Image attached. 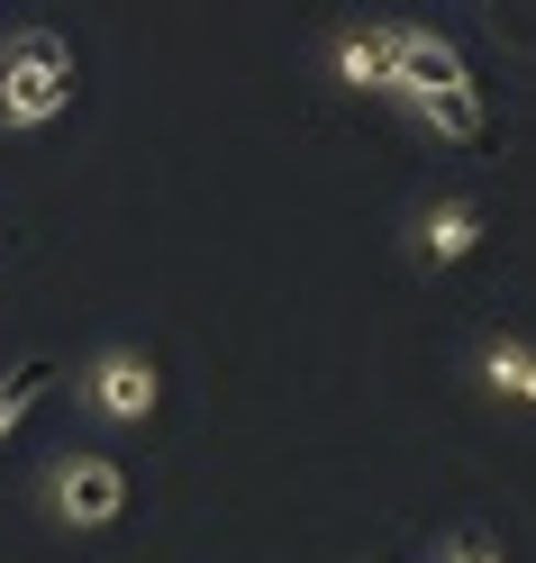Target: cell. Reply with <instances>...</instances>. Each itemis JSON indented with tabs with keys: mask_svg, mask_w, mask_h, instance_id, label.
Instances as JSON below:
<instances>
[{
	"mask_svg": "<svg viewBox=\"0 0 536 563\" xmlns=\"http://www.w3.org/2000/svg\"><path fill=\"white\" fill-rule=\"evenodd\" d=\"M382 110L418 119L427 136L446 146H482L491 136V100L473 82V64L446 27H418V19H391V82H382Z\"/></svg>",
	"mask_w": 536,
	"mask_h": 563,
	"instance_id": "6da1fadb",
	"label": "cell"
},
{
	"mask_svg": "<svg viewBox=\"0 0 536 563\" xmlns=\"http://www.w3.org/2000/svg\"><path fill=\"white\" fill-rule=\"evenodd\" d=\"M74 91H83V55H74L64 27L28 19V27L0 37V136H46L74 110Z\"/></svg>",
	"mask_w": 536,
	"mask_h": 563,
	"instance_id": "7a4b0ae2",
	"label": "cell"
},
{
	"mask_svg": "<svg viewBox=\"0 0 536 563\" xmlns=\"http://www.w3.org/2000/svg\"><path fill=\"white\" fill-rule=\"evenodd\" d=\"M136 500V482L119 454H100V445H64L46 454V473H37V509L46 527H64V537H100V527H119Z\"/></svg>",
	"mask_w": 536,
	"mask_h": 563,
	"instance_id": "3957f363",
	"label": "cell"
},
{
	"mask_svg": "<svg viewBox=\"0 0 536 563\" xmlns=\"http://www.w3.org/2000/svg\"><path fill=\"white\" fill-rule=\"evenodd\" d=\"M74 400H83L110 437H128V428H146V418L164 409V364H155L136 336H110V345H91V355H83Z\"/></svg>",
	"mask_w": 536,
	"mask_h": 563,
	"instance_id": "277c9868",
	"label": "cell"
},
{
	"mask_svg": "<svg viewBox=\"0 0 536 563\" xmlns=\"http://www.w3.org/2000/svg\"><path fill=\"white\" fill-rule=\"evenodd\" d=\"M401 245H409V264L418 273H463L491 245V200L482 191H437V200H418L409 209V228H401Z\"/></svg>",
	"mask_w": 536,
	"mask_h": 563,
	"instance_id": "5b68a950",
	"label": "cell"
},
{
	"mask_svg": "<svg viewBox=\"0 0 536 563\" xmlns=\"http://www.w3.org/2000/svg\"><path fill=\"white\" fill-rule=\"evenodd\" d=\"M463 382H473L491 409L536 418V336H527V328H482L473 355H463Z\"/></svg>",
	"mask_w": 536,
	"mask_h": 563,
	"instance_id": "8992f818",
	"label": "cell"
},
{
	"mask_svg": "<svg viewBox=\"0 0 536 563\" xmlns=\"http://www.w3.org/2000/svg\"><path fill=\"white\" fill-rule=\"evenodd\" d=\"M318 74H328V91H346V100H382V82H391V19H337L328 37H318Z\"/></svg>",
	"mask_w": 536,
	"mask_h": 563,
	"instance_id": "52a82bcc",
	"label": "cell"
},
{
	"mask_svg": "<svg viewBox=\"0 0 536 563\" xmlns=\"http://www.w3.org/2000/svg\"><path fill=\"white\" fill-rule=\"evenodd\" d=\"M55 391V364L46 355H19V364H0V445H10L28 428V409H37Z\"/></svg>",
	"mask_w": 536,
	"mask_h": 563,
	"instance_id": "ba28073f",
	"label": "cell"
},
{
	"mask_svg": "<svg viewBox=\"0 0 536 563\" xmlns=\"http://www.w3.org/2000/svg\"><path fill=\"white\" fill-rule=\"evenodd\" d=\"M437 563H510V545H500L491 527H455V537L437 545Z\"/></svg>",
	"mask_w": 536,
	"mask_h": 563,
	"instance_id": "9c48e42d",
	"label": "cell"
}]
</instances>
